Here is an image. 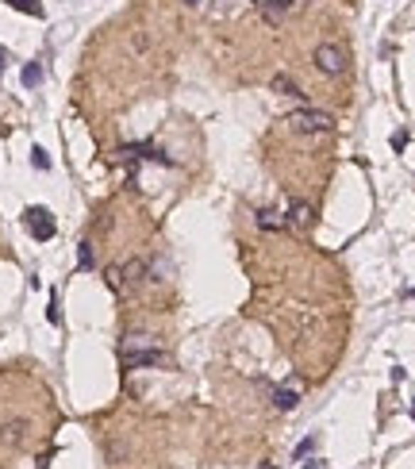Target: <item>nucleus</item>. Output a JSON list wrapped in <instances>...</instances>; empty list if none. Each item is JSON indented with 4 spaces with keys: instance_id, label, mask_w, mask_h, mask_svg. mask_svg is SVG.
<instances>
[{
    "instance_id": "nucleus-3",
    "label": "nucleus",
    "mask_w": 415,
    "mask_h": 469,
    "mask_svg": "<svg viewBox=\"0 0 415 469\" xmlns=\"http://www.w3.org/2000/svg\"><path fill=\"white\" fill-rule=\"evenodd\" d=\"M285 124L296 131V135H323V131L335 127V116L331 112H319V108H296Z\"/></svg>"
},
{
    "instance_id": "nucleus-12",
    "label": "nucleus",
    "mask_w": 415,
    "mask_h": 469,
    "mask_svg": "<svg viewBox=\"0 0 415 469\" xmlns=\"http://www.w3.org/2000/svg\"><path fill=\"white\" fill-rule=\"evenodd\" d=\"M8 4H12L16 12H27V16H39V20H43V4H39V0H8Z\"/></svg>"
},
{
    "instance_id": "nucleus-22",
    "label": "nucleus",
    "mask_w": 415,
    "mask_h": 469,
    "mask_svg": "<svg viewBox=\"0 0 415 469\" xmlns=\"http://www.w3.org/2000/svg\"><path fill=\"white\" fill-rule=\"evenodd\" d=\"M411 296H415V293H411Z\"/></svg>"
},
{
    "instance_id": "nucleus-1",
    "label": "nucleus",
    "mask_w": 415,
    "mask_h": 469,
    "mask_svg": "<svg viewBox=\"0 0 415 469\" xmlns=\"http://www.w3.org/2000/svg\"><path fill=\"white\" fill-rule=\"evenodd\" d=\"M127 370H143V365H169V354L154 346V335H127L124 350H119Z\"/></svg>"
},
{
    "instance_id": "nucleus-8",
    "label": "nucleus",
    "mask_w": 415,
    "mask_h": 469,
    "mask_svg": "<svg viewBox=\"0 0 415 469\" xmlns=\"http://www.w3.org/2000/svg\"><path fill=\"white\" fill-rule=\"evenodd\" d=\"M273 404H277L281 411H292V408L300 404V392L289 389V384H281V389H273Z\"/></svg>"
},
{
    "instance_id": "nucleus-14",
    "label": "nucleus",
    "mask_w": 415,
    "mask_h": 469,
    "mask_svg": "<svg viewBox=\"0 0 415 469\" xmlns=\"http://www.w3.org/2000/svg\"><path fill=\"white\" fill-rule=\"evenodd\" d=\"M77 262H81V269H89V266H92V247H89V242H81V250H77Z\"/></svg>"
},
{
    "instance_id": "nucleus-10",
    "label": "nucleus",
    "mask_w": 415,
    "mask_h": 469,
    "mask_svg": "<svg viewBox=\"0 0 415 469\" xmlns=\"http://www.w3.org/2000/svg\"><path fill=\"white\" fill-rule=\"evenodd\" d=\"M258 227H262V231H281V227H285V220H281V215L273 212V208H262V212H258Z\"/></svg>"
},
{
    "instance_id": "nucleus-11",
    "label": "nucleus",
    "mask_w": 415,
    "mask_h": 469,
    "mask_svg": "<svg viewBox=\"0 0 415 469\" xmlns=\"http://www.w3.org/2000/svg\"><path fill=\"white\" fill-rule=\"evenodd\" d=\"M39 81H43V65H39V62H27V65H23V85L35 89Z\"/></svg>"
},
{
    "instance_id": "nucleus-17",
    "label": "nucleus",
    "mask_w": 415,
    "mask_h": 469,
    "mask_svg": "<svg viewBox=\"0 0 415 469\" xmlns=\"http://www.w3.org/2000/svg\"><path fill=\"white\" fill-rule=\"evenodd\" d=\"M277 4H281V8H285V12H296V8H304V4H308V0H277Z\"/></svg>"
},
{
    "instance_id": "nucleus-5",
    "label": "nucleus",
    "mask_w": 415,
    "mask_h": 469,
    "mask_svg": "<svg viewBox=\"0 0 415 469\" xmlns=\"http://www.w3.org/2000/svg\"><path fill=\"white\" fill-rule=\"evenodd\" d=\"M311 220H316V212H311L308 200H292V204H289L285 227H311Z\"/></svg>"
},
{
    "instance_id": "nucleus-6",
    "label": "nucleus",
    "mask_w": 415,
    "mask_h": 469,
    "mask_svg": "<svg viewBox=\"0 0 415 469\" xmlns=\"http://www.w3.org/2000/svg\"><path fill=\"white\" fill-rule=\"evenodd\" d=\"M23 438H27V419H8L4 427H0V443L4 446H23Z\"/></svg>"
},
{
    "instance_id": "nucleus-13",
    "label": "nucleus",
    "mask_w": 415,
    "mask_h": 469,
    "mask_svg": "<svg viewBox=\"0 0 415 469\" xmlns=\"http://www.w3.org/2000/svg\"><path fill=\"white\" fill-rule=\"evenodd\" d=\"M31 162H35V170H50V158H46V150H39V146L31 150Z\"/></svg>"
},
{
    "instance_id": "nucleus-9",
    "label": "nucleus",
    "mask_w": 415,
    "mask_h": 469,
    "mask_svg": "<svg viewBox=\"0 0 415 469\" xmlns=\"http://www.w3.org/2000/svg\"><path fill=\"white\" fill-rule=\"evenodd\" d=\"M269 89L281 92V97H300V85H296L292 77H285V73H277V77L269 81Z\"/></svg>"
},
{
    "instance_id": "nucleus-4",
    "label": "nucleus",
    "mask_w": 415,
    "mask_h": 469,
    "mask_svg": "<svg viewBox=\"0 0 415 469\" xmlns=\"http://www.w3.org/2000/svg\"><path fill=\"white\" fill-rule=\"evenodd\" d=\"M23 227L31 231V239H39V242H46V239H54V215L46 212V208H27L23 212Z\"/></svg>"
},
{
    "instance_id": "nucleus-18",
    "label": "nucleus",
    "mask_w": 415,
    "mask_h": 469,
    "mask_svg": "<svg viewBox=\"0 0 415 469\" xmlns=\"http://www.w3.org/2000/svg\"><path fill=\"white\" fill-rule=\"evenodd\" d=\"M0 73H4V50H0Z\"/></svg>"
},
{
    "instance_id": "nucleus-2",
    "label": "nucleus",
    "mask_w": 415,
    "mask_h": 469,
    "mask_svg": "<svg viewBox=\"0 0 415 469\" xmlns=\"http://www.w3.org/2000/svg\"><path fill=\"white\" fill-rule=\"evenodd\" d=\"M311 62H316V70L327 73V77H343V73L350 70V54H346L343 43H319Z\"/></svg>"
},
{
    "instance_id": "nucleus-16",
    "label": "nucleus",
    "mask_w": 415,
    "mask_h": 469,
    "mask_svg": "<svg viewBox=\"0 0 415 469\" xmlns=\"http://www.w3.org/2000/svg\"><path fill=\"white\" fill-rule=\"evenodd\" d=\"M46 316H50V323L62 320V316H58V296H54V293H50V308H46Z\"/></svg>"
},
{
    "instance_id": "nucleus-7",
    "label": "nucleus",
    "mask_w": 415,
    "mask_h": 469,
    "mask_svg": "<svg viewBox=\"0 0 415 469\" xmlns=\"http://www.w3.org/2000/svg\"><path fill=\"white\" fill-rule=\"evenodd\" d=\"M254 8H258V16H262V20H266V23H273V27H277V23H285V8H281L277 4V0H254Z\"/></svg>"
},
{
    "instance_id": "nucleus-15",
    "label": "nucleus",
    "mask_w": 415,
    "mask_h": 469,
    "mask_svg": "<svg viewBox=\"0 0 415 469\" xmlns=\"http://www.w3.org/2000/svg\"><path fill=\"white\" fill-rule=\"evenodd\" d=\"M311 446H316V438H311V435H308V438H304V443H300V446H296V462H300V458H308V454H311Z\"/></svg>"
},
{
    "instance_id": "nucleus-21",
    "label": "nucleus",
    "mask_w": 415,
    "mask_h": 469,
    "mask_svg": "<svg viewBox=\"0 0 415 469\" xmlns=\"http://www.w3.org/2000/svg\"><path fill=\"white\" fill-rule=\"evenodd\" d=\"M258 469H273V465H258Z\"/></svg>"
},
{
    "instance_id": "nucleus-19",
    "label": "nucleus",
    "mask_w": 415,
    "mask_h": 469,
    "mask_svg": "<svg viewBox=\"0 0 415 469\" xmlns=\"http://www.w3.org/2000/svg\"><path fill=\"white\" fill-rule=\"evenodd\" d=\"M185 4H200V0H185Z\"/></svg>"
},
{
    "instance_id": "nucleus-20",
    "label": "nucleus",
    "mask_w": 415,
    "mask_h": 469,
    "mask_svg": "<svg viewBox=\"0 0 415 469\" xmlns=\"http://www.w3.org/2000/svg\"><path fill=\"white\" fill-rule=\"evenodd\" d=\"M411 419H415V404H411Z\"/></svg>"
}]
</instances>
